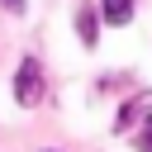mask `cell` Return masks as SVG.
<instances>
[{
    "instance_id": "cell-1",
    "label": "cell",
    "mask_w": 152,
    "mask_h": 152,
    "mask_svg": "<svg viewBox=\"0 0 152 152\" xmlns=\"http://www.w3.org/2000/svg\"><path fill=\"white\" fill-rule=\"evenodd\" d=\"M14 100H19V104H38V100H43V71H38V62H33V57H24V62H19Z\"/></svg>"
},
{
    "instance_id": "cell-2",
    "label": "cell",
    "mask_w": 152,
    "mask_h": 152,
    "mask_svg": "<svg viewBox=\"0 0 152 152\" xmlns=\"http://www.w3.org/2000/svg\"><path fill=\"white\" fill-rule=\"evenodd\" d=\"M100 14L109 24H128L133 19V0H100Z\"/></svg>"
},
{
    "instance_id": "cell-3",
    "label": "cell",
    "mask_w": 152,
    "mask_h": 152,
    "mask_svg": "<svg viewBox=\"0 0 152 152\" xmlns=\"http://www.w3.org/2000/svg\"><path fill=\"white\" fill-rule=\"evenodd\" d=\"M76 28H81V43H86V48H95V33H100L95 10H86V5H81V10H76Z\"/></svg>"
},
{
    "instance_id": "cell-4",
    "label": "cell",
    "mask_w": 152,
    "mask_h": 152,
    "mask_svg": "<svg viewBox=\"0 0 152 152\" xmlns=\"http://www.w3.org/2000/svg\"><path fill=\"white\" fill-rule=\"evenodd\" d=\"M138 152H152V119H147L142 133H138Z\"/></svg>"
},
{
    "instance_id": "cell-5",
    "label": "cell",
    "mask_w": 152,
    "mask_h": 152,
    "mask_svg": "<svg viewBox=\"0 0 152 152\" xmlns=\"http://www.w3.org/2000/svg\"><path fill=\"white\" fill-rule=\"evenodd\" d=\"M0 5H5V10H14V14L24 10V0H0Z\"/></svg>"
}]
</instances>
